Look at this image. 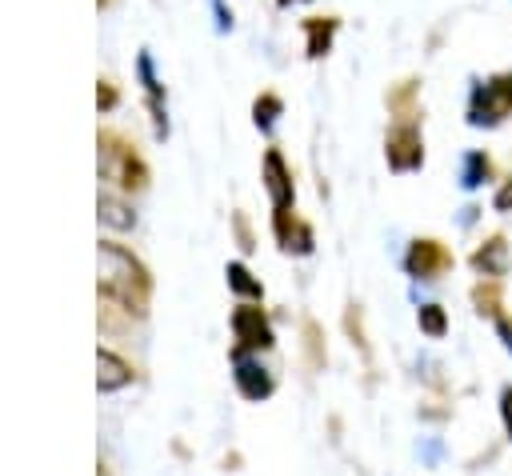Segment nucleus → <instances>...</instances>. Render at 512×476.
Returning <instances> with one entry per match:
<instances>
[{"label":"nucleus","mask_w":512,"mask_h":476,"mask_svg":"<svg viewBox=\"0 0 512 476\" xmlns=\"http://www.w3.org/2000/svg\"><path fill=\"white\" fill-rule=\"evenodd\" d=\"M100 296L128 316H144L152 296L148 268L116 240H100Z\"/></svg>","instance_id":"obj_1"},{"label":"nucleus","mask_w":512,"mask_h":476,"mask_svg":"<svg viewBox=\"0 0 512 476\" xmlns=\"http://www.w3.org/2000/svg\"><path fill=\"white\" fill-rule=\"evenodd\" d=\"M100 176L108 184H116L120 192H140L148 184V164L136 156V148L116 136V132H100Z\"/></svg>","instance_id":"obj_2"},{"label":"nucleus","mask_w":512,"mask_h":476,"mask_svg":"<svg viewBox=\"0 0 512 476\" xmlns=\"http://www.w3.org/2000/svg\"><path fill=\"white\" fill-rule=\"evenodd\" d=\"M512 116V72H496L472 84L468 92V124L472 128H496Z\"/></svg>","instance_id":"obj_3"},{"label":"nucleus","mask_w":512,"mask_h":476,"mask_svg":"<svg viewBox=\"0 0 512 476\" xmlns=\"http://www.w3.org/2000/svg\"><path fill=\"white\" fill-rule=\"evenodd\" d=\"M384 160L400 176L424 168V128H420L416 116L412 120H396L388 128V136H384Z\"/></svg>","instance_id":"obj_4"},{"label":"nucleus","mask_w":512,"mask_h":476,"mask_svg":"<svg viewBox=\"0 0 512 476\" xmlns=\"http://www.w3.org/2000/svg\"><path fill=\"white\" fill-rule=\"evenodd\" d=\"M404 268L416 280H436V276H444L452 268V252L436 236H416L408 244V252H404Z\"/></svg>","instance_id":"obj_5"},{"label":"nucleus","mask_w":512,"mask_h":476,"mask_svg":"<svg viewBox=\"0 0 512 476\" xmlns=\"http://www.w3.org/2000/svg\"><path fill=\"white\" fill-rule=\"evenodd\" d=\"M260 180H264V192H268V204L272 212H288L296 204V184H292V168L284 160L280 148H268L264 152V164H260Z\"/></svg>","instance_id":"obj_6"},{"label":"nucleus","mask_w":512,"mask_h":476,"mask_svg":"<svg viewBox=\"0 0 512 476\" xmlns=\"http://www.w3.org/2000/svg\"><path fill=\"white\" fill-rule=\"evenodd\" d=\"M468 264H472V272H476L480 280H504L508 268H512V248H508V240L496 232V236H488V240H480V244L472 248Z\"/></svg>","instance_id":"obj_7"},{"label":"nucleus","mask_w":512,"mask_h":476,"mask_svg":"<svg viewBox=\"0 0 512 476\" xmlns=\"http://www.w3.org/2000/svg\"><path fill=\"white\" fill-rule=\"evenodd\" d=\"M232 368H236V372H232V380H236V388H240V396H244V400H268V396H272V388H276V384H272L268 368H264L260 360H252L244 348H236V352H232Z\"/></svg>","instance_id":"obj_8"},{"label":"nucleus","mask_w":512,"mask_h":476,"mask_svg":"<svg viewBox=\"0 0 512 476\" xmlns=\"http://www.w3.org/2000/svg\"><path fill=\"white\" fill-rule=\"evenodd\" d=\"M232 336H236V348H268L272 344V324L268 316L256 308V304H240L232 312Z\"/></svg>","instance_id":"obj_9"},{"label":"nucleus","mask_w":512,"mask_h":476,"mask_svg":"<svg viewBox=\"0 0 512 476\" xmlns=\"http://www.w3.org/2000/svg\"><path fill=\"white\" fill-rule=\"evenodd\" d=\"M336 28H340L336 16H304V20H300V32H304V56H308V60L328 56V52H332V40H336Z\"/></svg>","instance_id":"obj_10"},{"label":"nucleus","mask_w":512,"mask_h":476,"mask_svg":"<svg viewBox=\"0 0 512 476\" xmlns=\"http://www.w3.org/2000/svg\"><path fill=\"white\" fill-rule=\"evenodd\" d=\"M136 72H140V80H144V96H148V112H152V128H156V136H168L164 88H160V80H156V72H152V56H148V52L136 56Z\"/></svg>","instance_id":"obj_11"},{"label":"nucleus","mask_w":512,"mask_h":476,"mask_svg":"<svg viewBox=\"0 0 512 476\" xmlns=\"http://www.w3.org/2000/svg\"><path fill=\"white\" fill-rule=\"evenodd\" d=\"M272 236H276V244L284 252H312V228L300 224L292 216V208L288 212H272Z\"/></svg>","instance_id":"obj_12"},{"label":"nucleus","mask_w":512,"mask_h":476,"mask_svg":"<svg viewBox=\"0 0 512 476\" xmlns=\"http://www.w3.org/2000/svg\"><path fill=\"white\" fill-rule=\"evenodd\" d=\"M96 384H100V392H116V388H124V384H132V364L124 360V356H116L112 348H100L96 352Z\"/></svg>","instance_id":"obj_13"},{"label":"nucleus","mask_w":512,"mask_h":476,"mask_svg":"<svg viewBox=\"0 0 512 476\" xmlns=\"http://www.w3.org/2000/svg\"><path fill=\"white\" fill-rule=\"evenodd\" d=\"M488 176H492V160H488V152H480V148L464 152V160H460V184L472 192V188H480Z\"/></svg>","instance_id":"obj_14"},{"label":"nucleus","mask_w":512,"mask_h":476,"mask_svg":"<svg viewBox=\"0 0 512 476\" xmlns=\"http://www.w3.org/2000/svg\"><path fill=\"white\" fill-rule=\"evenodd\" d=\"M96 208H100V220H104L108 228H132V224H136V212H132L120 196H112V192H100Z\"/></svg>","instance_id":"obj_15"},{"label":"nucleus","mask_w":512,"mask_h":476,"mask_svg":"<svg viewBox=\"0 0 512 476\" xmlns=\"http://www.w3.org/2000/svg\"><path fill=\"white\" fill-rule=\"evenodd\" d=\"M416 80H400L392 92H388V108L396 112V120H412L416 116Z\"/></svg>","instance_id":"obj_16"},{"label":"nucleus","mask_w":512,"mask_h":476,"mask_svg":"<svg viewBox=\"0 0 512 476\" xmlns=\"http://www.w3.org/2000/svg\"><path fill=\"white\" fill-rule=\"evenodd\" d=\"M284 112V104H280V96L276 92H260L256 96V104H252V120H256V128L260 132H272V124H276V116Z\"/></svg>","instance_id":"obj_17"},{"label":"nucleus","mask_w":512,"mask_h":476,"mask_svg":"<svg viewBox=\"0 0 512 476\" xmlns=\"http://www.w3.org/2000/svg\"><path fill=\"white\" fill-rule=\"evenodd\" d=\"M416 324H420L424 336L440 340V336L448 332V312H444L440 304H420V308H416Z\"/></svg>","instance_id":"obj_18"},{"label":"nucleus","mask_w":512,"mask_h":476,"mask_svg":"<svg viewBox=\"0 0 512 476\" xmlns=\"http://www.w3.org/2000/svg\"><path fill=\"white\" fill-rule=\"evenodd\" d=\"M228 288L232 292H240V296H248V300H260L264 296V288H260V280H252V272L236 260V264H228Z\"/></svg>","instance_id":"obj_19"},{"label":"nucleus","mask_w":512,"mask_h":476,"mask_svg":"<svg viewBox=\"0 0 512 476\" xmlns=\"http://www.w3.org/2000/svg\"><path fill=\"white\" fill-rule=\"evenodd\" d=\"M472 300H476V312H488V316H500V308H496V304H500V296H496V288H488V292H484V284H476V288H472Z\"/></svg>","instance_id":"obj_20"},{"label":"nucleus","mask_w":512,"mask_h":476,"mask_svg":"<svg viewBox=\"0 0 512 476\" xmlns=\"http://www.w3.org/2000/svg\"><path fill=\"white\" fill-rule=\"evenodd\" d=\"M96 104H100V112H112V108H116V88H112V80H100Z\"/></svg>","instance_id":"obj_21"},{"label":"nucleus","mask_w":512,"mask_h":476,"mask_svg":"<svg viewBox=\"0 0 512 476\" xmlns=\"http://www.w3.org/2000/svg\"><path fill=\"white\" fill-rule=\"evenodd\" d=\"M492 208H496V212H512V176H508V180L496 188V196H492Z\"/></svg>","instance_id":"obj_22"},{"label":"nucleus","mask_w":512,"mask_h":476,"mask_svg":"<svg viewBox=\"0 0 512 476\" xmlns=\"http://www.w3.org/2000/svg\"><path fill=\"white\" fill-rule=\"evenodd\" d=\"M500 424H504V432L512 436V384L500 388Z\"/></svg>","instance_id":"obj_23"},{"label":"nucleus","mask_w":512,"mask_h":476,"mask_svg":"<svg viewBox=\"0 0 512 476\" xmlns=\"http://www.w3.org/2000/svg\"><path fill=\"white\" fill-rule=\"evenodd\" d=\"M496 336H500L504 352L512 356V316H496Z\"/></svg>","instance_id":"obj_24"},{"label":"nucleus","mask_w":512,"mask_h":476,"mask_svg":"<svg viewBox=\"0 0 512 476\" xmlns=\"http://www.w3.org/2000/svg\"><path fill=\"white\" fill-rule=\"evenodd\" d=\"M212 8H216V28L228 32L232 28V8H224V0H212Z\"/></svg>","instance_id":"obj_25"},{"label":"nucleus","mask_w":512,"mask_h":476,"mask_svg":"<svg viewBox=\"0 0 512 476\" xmlns=\"http://www.w3.org/2000/svg\"><path fill=\"white\" fill-rule=\"evenodd\" d=\"M280 8H288V4H308V0H276Z\"/></svg>","instance_id":"obj_26"}]
</instances>
